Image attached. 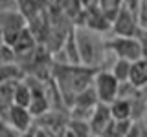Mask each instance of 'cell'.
Here are the masks:
<instances>
[{
	"label": "cell",
	"mask_w": 147,
	"mask_h": 137,
	"mask_svg": "<svg viewBox=\"0 0 147 137\" xmlns=\"http://www.w3.org/2000/svg\"><path fill=\"white\" fill-rule=\"evenodd\" d=\"M129 66L131 62L129 61H123V59H112V64H110V73L114 75V79L118 82H127V77H129Z\"/></svg>",
	"instance_id": "13"
},
{
	"label": "cell",
	"mask_w": 147,
	"mask_h": 137,
	"mask_svg": "<svg viewBox=\"0 0 147 137\" xmlns=\"http://www.w3.org/2000/svg\"><path fill=\"white\" fill-rule=\"evenodd\" d=\"M18 137H31V132L28 130V132H20V134H18Z\"/></svg>",
	"instance_id": "16"
},
{
	"label": "cell",
	"mask_w": 147,
	"mask_h": 137,
	"mask_svg": "<svg viewBox=\"0 0 147 137\" xmlns=\"http://www.w3.org/2000/svg\"><path fill=\"white\" fill-rule=\"evenodd\" d=\"M90 86H92V90H94L96 97H98V102L109 104L110 100L116 99L119 82L114 79V75L109 70H96L94 75H92Z\"/></svg>",
	"instance_id": "4"
},
{
	"label": "cell",
	"mask_w": 147,
	"mask_h": 137,
	"mask_svg": "<svg viewBox=\"0 0 147 137\" xmlns=\"http://www.w3.org/2000/svg\"><path fill=\"white\" fill-rule=\"evenodd\" d=\"M110 122H112V117H110V112H109V106L103 102H98L92 110L88 121H86V124L90 128V134L92 135H101L105 130L110 126Z\"/></svg>",
	"instance_id": "8"
},
{
	"label": "cell",
	"mask_w": 147,
	"mask_h": 137,
	"mask_svg": "<svg viewBox=\"0 0 147 137\" xmlns=\"http://www.w3.org/2000/svg\"><path fill=\"white\" fill-rule=\"evenodd\" d=\"M0 137H18V132L7 124V121L0 119Z\"/></svg>",
	"instance_id": "15"
},
{
	"label": "cell",
	"mask_w": 147,
	"mask_h": 137,
	"mask_svg": "<svg viewBox=\"0 0 147 137\" xmlns=\"http://www.w3.org/2000/svg\"><path fill=\"white\" fill-rule=\"evenodd\" d=\"M90 128L85 121H77V119L68 117L66 124H64L61 137H90Z\"/></svg>",
	"instance_id": "11"
},
{
	"label": "cell",
	"mask_w": 147,
	"mask_h": 137,
	"mask_svg": "<svg viewBox=\"0 0 147 137\" xmlns=\"http://www.w3.org/2000/svg\"><path fill=\"white\" fill-rule=\"evenodd\" d=\"M74 42H76V51L79 57V64L88 66L92 70H98L101 64H105V57H109L107 46L99 31H94L90 27H77L72 29Z\"/></svg>",
	"instance_id": "2"
},
{
	"label": "cell",
	"mask_w": 147,
	"mask_h": 137,
	"mask_svg": "<svg viewBox=\"0 0 147 137\" xmlns=\"http://www.w3.org/2000/svg\"><path fill=\"white\" fill-rule=\"evenodd\" d=\"M105 46H107V51L112 55L114 59H123V61H129V62L142 59L144 53H145L142 39H136V37L114 35L112 39L105 40Z\"/></svg>",
	"instance_id": "3"
},
{
	"label": "cell",
	"mask_w": 147,
	"mask_h": 137,
	"mask_svg": "<svg viewBox=\"0 0 147 137\" xmlns=\"http://www.w3.org/2000/svg\"><path fill=\"white\" fill-rule=\"evenodd\" d=\"M30 97H31V91H30V84L28 82H22V80H17L13 84V90H11V104H17V106H24L28 108L30 104Z\"/></svg>",
	"instance_id": "12"
},
{
	"label": "cell",
	"mask_w": 147,
	"mask_h": 137,
	"mask_svg": "<svg viewBox=\"0 0 147 137\" xmlns=\"http://www.w3.org/2000/svg\"><path fill=\"white\" fill-rule=\"evenodd\" d=\"M28 26V20L17 7L0 9V31L4 35V44H9Z\"/></svg>",
	"instance_id": "6"
},
{
	"label": "cell",
	"mask_w": 147,
	"mask_h": 137,
	"mask_svg": "<svg viewBox=\"0 0 147 137\" xmlns=\"http://www.w3.org/2000/svg\"><path fill=\"white\" fill-rule=\"evenodd\" d=\"M110 29H112L114 35H119V37H136V39H140L144 26L138 22V17L134 11L121 7L116 13V17L110 20Z\"/></svg>",
	"instance_id": "5"
},
{
	"label": "cell",
	"mask_w": 147,
	"mask_h": 137,
	"mask_svg": "<svg viewBox=\"0 0 147 137\" xmlns=\"http://www.w3.org/2000/svg\"><path fill=\"white\" fill-rule=\"evenodd\" d=\"M4 121H7L9 126H13L15 130L20 134V132H28L31 126H33V115L30 113V110L24 106H17V104H9L6 115H4Z\"/></svg>",
	"instance_id": "7"
},
{
	"label": "cell",
	"mask_w": 147,
	"mask_h": 137,
	"mask_svg": "<svg viewBox=\"0 0 147 137\" xmlns=\"http://www.w3.org/2000/svg\"><path fill=\"white\" fill-rule=\"evenodd\" d=\"M94 71L96 70L83 66V64H59V66L53 68L52 71L53 84L61 93L63 104L70 106L74 95L85 90L86 86H90Z\"/></svg>",
	"instance_id": "1"
},
{
	"label": "cell",
	"mask_w": 147,
	"mask_h": 137,
	"mask_svg": "<svg viewBox=\"0 0 147 137\" xmlns=\"http://www.w3.org/2000/svg\"><path fill=\"white\" fill-rule=\"evenodd\" d=\"M121 7H123V0H99V7L98 9L101 11V15L110 22Z\"/></svg>",
	"instance_id": "14"
},
{
	"label": "cell",
	"mask_w": 147,
	"mask_h": 137,
	"mask_svg": "<svg viewBox=\"0 0 147 137\" xmlns=\"http://www.w3.org/2000/svg\"><path fill=\"white\" fill-rule=\"evenodd\" d=\"M127 82L131 86H134V88H145V82H147V61H145V57L131 62Z\"/></svg>",
	"instance_id": "9"
},
{
	"label": "cell",
	"mask_w": 147,
	"mask_h": 137,
	"mask_svg": "<svg viewBox=\"0 0 147 137\" xmlns=\"http://www.w3.org/2000/svg\"><path fill=\"white\" fill-rule=\"evenodd\" d=\"M0 46H4V35H2V31H0Z\"/></svg>",
	"instance_id": "17"
},
{
	"label": "cell",
	"mask_w": 147,
	"mask_h": 137,
	"mask_svg": "<svg viewBox=\"0 0 147 137\" xmlns=\"http://www.w3.org/2000/svg\"><path fill=\"white\" fill-rule=\"evenodd\" d=\"M90 137H98V135H90Z\"/></svg>",
	"instance_id": "18"
},
{
	"label": "cell",
	"mask_w": 147,
	"mask_h": 137,
	"mask_svg": "<svg viewBox=\"0 0 147 137\" xmlns=\"http://www.w3.org/2000/svg\"><path fill=\"white\" fill-rule=\"evenodd\" d=\"M107 106H109V112H110V117H112V121H116V122L131 121L132 110H131V102H129L127 99L116 97L114 100H110Z\"/></svg>",
	"instance_id": "10"
}]
</instances>
